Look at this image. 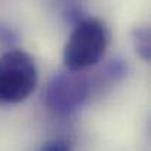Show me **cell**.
Here are the masks:
<instances>
[{"label":"cell","instance_id":"cell-2","mask_svg":"<svg viewBox=\"0 0 151 151\" xmlns=\"http://www.w3.org/2000/svg\"><path fill=\"white\" fill-rule=\"evenodd\" d=\"M38 81L34 59L24 50H9L0 56V101L16 104L27 100Z\"/></svg>","mask_w":151,"mask_h":151},{"label":"cell","instance_id":"cell-3","mask_svg":"<svg viewBox=\"0 0 151 151\" xmlns=\"http://www.w3.org/2000/svg\"><path fill=\"white\" fill-rule=\"evenodd\" d=\"M88 96V84L79 72H60L53 76L46 90V103L53 111L69 114L76 111Z\"/></svg>","mask_w":151,"mask_h":151},{"label":"cell","instance_id":"cell-4","mask_svg":"<svg viewBox=\"0 0 151 151\" xmlns=\"http://www.w3.org/2000/svg\"><path fill=\"white\" fill-rule=\"evenodd\" d=\"M132 41H134V47L137 53L145 60L148 62L151 57L150 51V29L147 27H137L132 32Z\"/></svg>","mask_w":151,"mask_h":151},{"label":"cell","instance_id":"cell-5","mask_svg":"<svg viewBox=\"0 0 151 151\" xmlns=\"http://www.w3.org/2000/svg\"><path fill=\"white\" fill-rule=\"evenodd\" d=\"M38 151H73V144L69 139L57 138L44 142Z\"/></svg>","mask_w":151,"mask_h":151},{"label":"cell","instance_id":"cell-1","mask_svg":"<svg viewBox=\"0 0 151 151\" xmlns=\"http://www.w3.org/2000/svg\"><path fill=\"white\" fill-rule=\"evenodd\" d=\"M109 44V31L104 22L85 18L73 28L65 50L63 60L68 70L81 72L94 66L104 54Z\"/></svg>","mask_w":151,"mask_h":151}]
</instances>
